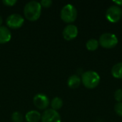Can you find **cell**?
Wrapping results in <instances>:
<instances>
[{
    "label": "cell",
    "mask_w": 122,
    "mask_h": 122,
    "mask_svg": "<svg viewBox=\"0 0 122 122\" xmlns=\"http://www.w3.org/2000/svg\"><path fill=\"white\" fill-rule=\"evenodd\" d=\"M41 6L40 2L36 1H31L26 4L24 8V17L30 21H35L38 20L41 16Z\"/></svg>",
    "instance_id": "1"
},
{
    "label": "cell",
    "mask_w": 122,
    "mask_h": 122,
    "mask_svg": "<svg viewBox=\"0 0 122 122\" xmlns=\"http://www.w3.org/2000/svg\"><path fill=\"white\" fill-rule=\"evenodd\" d=\"M81 82L83 85L87 89L96 88L100 82V76L96 71H87L81 75Z\"/></svg>",
    "instance_id": "2"
},
{
    "label": "cell",
    "mask_w": 122,
    "mask_h": 122,
    "mask_svg": "<svg viewBox=\"0 0 122 122\" xmlns=\"http://www.w3.org/2000/svg\"><path fill=\"white\" fill-rule=\"evenodd\" d=\"M60 17L65 23H73L77 17V10L72 4H66L61 10Z\"/></svg>",
    "instance_id": "3"
},
{
    "label": "cell",
    "mask_w": 122,
    "mask_h": 122,
    "mask_svg": "<svg viewBox=\"0 0 122 122\" xmlns=\"http://www.w3.org/2000/svg\"><path fill=\"white\" fill-rule=\"evenodd\" d=\"M99 43L103 48L112 49L117 45L118 38L114 34L109 32L104 33L100 36Z\"/></svg>",
    "instance_id": "4"
},
{
    "label": "cell",
    "mask_w": 122,
    "mask_h": 122,
    "mask_svg": "<svg viewBox=\"0 0 122 122\" xmlns=\"http://www.w3.org/2000/svg\"><path fill=\"white\" fill-rule=\"evenodd\" d=\"M24 22V17L19 14H10L6 20V26L9 29H18L21 28Z\"/></svg>",
    "instance_id": "5"
},
{
    "label": "cell",
    "mask_w": 122,
    "mask_h": 122,
    "mask_svg": "<svg viewBox=\"0 0 122 122\" xmlns=\"http://www.w3.org/2000/svg\"><path fill=\"white\" fill-rule=\"evenodd\" d=\"M122 16V9L118 6H110L106 12V17L107 20L112 23L118 22Z\"/></svg>",
    "instance_id": "6"
},
{
    "label": "cell",
    "mask_w": 122,
    "mask_h": 122,
    "mask_svg": "<svg viewBox=\"0 0 122 122\" xmlns=\"http://www.w3.org/2000/svg\"><path fill=\"white\" fill-rule=\"evenodd\" d=\"M34 105L40 110H46L50 104L48 97L44 94H37L33 98Z\"/></svg>",
    "instance_id": "7"
},
{
    "label": "cell",
    "mask_w": 122,
    "mask_h": 122,
    "mask_svg": "<svg viewBox=\"0 0 122 122\" xmlns=\"http://www.w3.org/2000/svg\"><path fill=\"white\" fill-rule=\"evenodd\" d=\"M41 122H61V118L57 111L52 109H46L41 114Z\"/></svg>",
    "instance_id": "8"
},
{
    "label": "cell",
    "mask_w": 122,
    "mask_h": 122,
    "mask_svg": "<svg viewBox=\"0 0 122 122\" xmlns=\"http://www.w3.org/2000/svg\"><path fill=\"white\" fill-rule=\"evenodd\" d=\"M63 37L66 41H71L75 39L78 35V28L74 24H68L62 31Z\"/></svg>",
    "instance_id": "9"
},
{
    "label": "cell",
    "mask_w": 122,
    "mask_h": 122,
    "mask_svg": "<svg viewBox=\"0 0 122 122\" xmlns=\"http://www.w3.org/2000/svg\"><path fill=\"white\" fill-rule=\"evenodd\" d=\"M11 39V33L7 26H0V44L8 43Z\"/></svg>",
    "instance_id": "10"
},
{
    "label": "cell",
    "mask_w": 122,
    "mask_h": 122,
    "mask_svg": "<svg viewBox=\"0 0 122 122\" xmlns=\"http://www.w3.org/2000/svg\"><path fill=\"white\" fill-rule=\"evenodd\" d=\"M41 118V114L36 110L29 111L25 115V119L27 122H39Z\"/></svg>",
    "instance_id": "11"
},
{
    "label": "cell",
    "mask_w": 122,
    "mask_h": 122,
    "mask_svg": "<svg viewBox=\"0 0 122 122\" xmlns=\"http://www.w3.org/2000/svg\"><path fill=\"white\" fill-rule=\"evenodd\" d=\"M81 82V78L78 75L74 74L69 77L67 80V85L71 89H76L80 86Z\"/></svg>",
    "instance_id": "12"
},
{
    "label": "cell",
    "mask_w": 122,
    "mask_h": 122,
    "mask_svg": "<svg viewBox=\"0 0 122 122\" xmlns=\"http://www.w3.org/2000/svg\"><path fill=\"white\" fill-rule=\"evenodd\" d=\"M112 74L114 78L122 79V62L116 64L112 67Z\"/></svg>",
    "instance_id": "13"
},
{
    "label": "cell",
    "mask_w": 122,
    "mask_h": 122,
    "mask_svg": "<svg viewBox=\"0 0 122 122\" xmlns=\"http://www.w3.org/2000/svg\"><path fill=\"white\" fill-rule=\"evenodd\" d=\"M50 105H51V107L52 109H54L55 111H57V110L60 109L62 107V106H63V100L60 97H56L51 100V102H50Z\"/></svg>",
    "instance_id": "14"
},
{
    "label": "cell",
    "mask_w": 122,
    "mask_h": 122,
    "mask_svg": "<svg viewBox=\"0 0 122 122\" xmlns=\"http://www.w3.org/2000/svg\"><path fill=\"white\" fill-rule=\"evenodd\" d=\"M99 45V41L95 39H91L86 41V47L89 51H95L98 49Z\"/></svg>",
    "instance_id": "15"
},
{
    "label": "cell",
    "mask_w": 122,
    "mask_h": 122,
    "mask_svg": "<svg viewBox=\"0 0 122 122\" xmlns=\"http://www.w3.org/2000/svg\"><path fill=\"white\" fill-rule=\"evenodd\" d=\"M23 119V115L19 112H14L11 114V121L13 122H22Z\"/></svg>",
    "instance_id": "16"
},
{
    "label": "cell",
    "mask_w": 122,
    "mask_h": 122,
    "mask_svg": "<svg viewBox=\"0 0 122 122\" xmlns=\"http://www.w3.org/2000/svg\"><path fill=\"white\" fill-rule=\"evenodd\" d=\"M114 111L117 115L122 117V102H118L115 104Z\"/></svg>",
    "instance_id": "17"
},
{
    "label": "cell",
    "mask_w": 122,
    "mask_h": 122,
    "mask_svg": "<svg viewBox=\"0 0 122 122\" xmlns=\"http://www.w3.org/2000/svg\"><path fill=\"white\" fill-rule=\"evenodd\" d=\"M114 99L118 102H122V89H119L114 93Z\"/></svg>",
    "instance_id": "18"
},
{
    "label": "cell",
    "mask_w": 122,
    "mask_h": 122,
    "mask_svg": "<svg viewBox=\"0 0 122 122\" xmlns=\"http://www.w3.org/2000/svg\"><path fill=\"white\" fill-rule=\"evenodd\" d=\"M41 7L44 8H49L52 5V1L51 0H42L40 2Z\"/></svg>",
    "instance_id": "19"
},
{
    "label": "cell",
    "mask_w": 122,
    "mask_h": 122,
    "mask_svg": "<svg viewBox=\"0 0 122 122\" xmlns=\"http://www.w3.org/2000/svg\"><path fill=\"white\" fill-rule=\"evenodd\" d=\"M16 0H3L2 3L6 6H13L16 4Z\"/></svg>",
    "instance_id": "20"
},
{
    "label": "cell",
    "mask_w": 122,
    "mask_h": 122,
    "mask_svg": "<svg viewBox=\"0 0 122 122\" xmlns=\"http://www.w3.org/2000/svg\"><path fill=\"white\" fill-rule=\"evenodd\" d=\"M114 2L119 6H122V0H121V1H114Z\"/></svg>",
    "instance_id": "21"
},
{
    "label": "cell",
    "mask_w": 122,
    "mask_h": 122,
    "mask_svg": "<svg viewBox=\"0 0 122 122\" xmlns=\"http://www.w3.org/2000/svg\"><path fill=\"white\" fill-rule=\"evenodd\" d=\"M2 23H3V19H2L1 16H0V26H1Z\"/></svg>",
    "instance_id": "22"
}]
</instances>
